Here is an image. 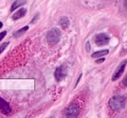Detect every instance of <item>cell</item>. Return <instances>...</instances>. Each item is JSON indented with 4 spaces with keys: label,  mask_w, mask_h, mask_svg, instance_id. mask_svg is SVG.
Wrapping results in <instances>:
<instances>
[{
    "label": "cell",
    "mask_w": 127,
    "mask_h": 118,
    "mask_svg": "<svg viewBox=\"0 0 127 118\" xmlns=\"http://www.w3.org/2000/svg\"><path fill=\"white\" fill-rule=\"evenodd\" d=\"M80 113V109L77 104H71L65 110V115L67 117H76Z\"/></svg>",
    "instance_id": "5b68a950"
},
{
    "label": "cell",
    "mask_w": 127,
    "mask_h": 118,
    "mask_svg": "<svg viewBox=\"0 0 127 118\" xmlns=\"http://www.w3.org/2000/svg\"><path fill=\"white\" fill-rule=\"evenodd\" d=\"M60 25H61L62 29H66V28H68V26H69V24H70V20H69L68 18L63 17L60 19Z\"/></svg>",
    "instance_id": "30bf717a"
},
{
    "label": "cell",
    "mask_w": 127,
    "mask_h": 118,
    "mask_svg": "<svg viewBox=\"0 0 127 118\" xmlns=\"http://www.w3.org/2000/svg\"><path fill=\"white\" fill-rule=\"evenodd\" d=\"M67 66H60V67H58L56 70H55V79H56L57 81H61L65 79V77L67 76Z\"/></svg>",
    "instance_id": "3957f363"
},
{
    "label": "cell",
    "mask_w": 127,
    "mask_h": 118,
    "mask_svg": "<svg viewBox=\"0 0 127 118\" xmlns=\"http://www.w3.org/2000/svg\"><path fill=\"white\" fill-rule=\"evenodd\" d=\"M108 53H109L108 50H102V51H99V52H95L92 55V57H94V58H97V57L105 56V55H107Z\"/></svg>",
    "instance_id": "7c38bea8"
},
{
    "label": "cell",
    "mask_w": 127,
    "mask_h": 118,
    "mask_svg": "<svg viewBox=\"0 0 127 118\" xmlns=\"http://www.w3.org/2000/svg\"><path fill=\"white\" fill-rule=\"evenodd\" d=\"M29 30V26H25V27H23V28L20 29V30H18V31L15 32L14 34V37H16V38H18V37H20L21 34H23L24 32H26V31Z\"/></svg>",
    "instance_id": "8fae6325"
},
{
    "label": "cell",
    "mask_w": 127,
    "mask_h": 118,
    "mask_svg": "<svg viewBox=\"0 0 127 118\" xmlns=\"http://www.w3.org/2000/svg\"><path fill=\"white\" fill-rule=\"evenodd\" d=\"M9 44V42H4V43H2V44L0 45V54L3 52L5 49L7 48V46Z\"/></svg>",
    "instance_id": "4fadbf2b"
},
{
    "label": "cell",
    "mask_w": 127,
    "mask_h": 118,
    "mask_svg": "<svg viewBox=\"0 0 127 118\" xmlns=\"http://www.w3.org/2000/svg\"><path fill=\"white\" fill-rule=\"evenodd\" d=\"M124 6L127 7V0H124Z\"/></svg>",
    "instance_id": "d6986e66"
},
{
    "label": "cell",
    "mask_w": 127,
    "mask_h": 118,
    "mask_svg": "<svg viewBox=\"0 0 127 118\" xmlns=\"http://www.w3.org/2000/svg\"><path fill=\"white\" fill-rule=\"evenodd\" d=\"M89 42H86V50H87V51H89V49H90V46H89Z\"/></svg>",
    "instance_id": "e0dca14e"
},
{
    "label": "cell",
    "mask_w": 127,
    "mask_h": 118,
    "mask_svg": "<svg viewBox=\"0 0 127 118\" xmlns=\"http://www.w3.org/2000/svg\"><path fill=\"white\" fill-rule=\"evenodd\" d=\"M2 27H3V23H2V22H1V21H0V29L2 28Z\"/></svg>",
    "instance_id": "ffe728a7"
},
{
    "label": "cell",
    "mask_w": 127,
    "mask_h": 118,
    "mask_svg": "<svg viewBox=\"0 0 127 118\" xmlns=\"http://www.w3.org/2000/svg\"><path fill=\"white\" fill-rule=\"evenodd\" d=\"M61 37V31L57 28L51 29L46 34V41L49 45H55L60 42Z\"/></svg>",
    "instance_id": "6da1fadb"
},
{
    "label": "cell",
    "mask_w": 127,
    "mask_h": 118,
    "mask_svg": "<svg viewBox=\"0 0 127 118\" xmlns=\"http://www.w3.org/2000/svg\"><path fill=\"white\" fill-rule=\"evenodd\" d=\"M126 63H127V61H126V60H124V61H123V63H121L120 65H119V66H118V67L116 68L115 72L113 73L112 78H111V79H112L113 81H115V80L118 79H119V78L122 76V74L124 73Z\"/></svg>",
    "instance_id": "8992f818"
},
{
    "label": "cell",
    "mask_w": 127,
    "mask_h": 118,
    "mask_svg": "<svg viewBox=\"0 0 127 118\" xmlns=\"http://www.w3.org/2000/svg\"><path fill=\"white\" fill-rule=\"evenodd\" d=\"M26 12H27V9H26V8H20V9H19L16 13H14V15L12 16V20H17L19 19L24 17L25 14H26Z\"/></svg>",
    "instance_id": "ba28073f"
},
{
    "label": "cell",
    "mask_w": 127,
    "mask_h": 118,
    "mask_svg": "<svg viewBox=\"0 0 127 118\" xmlns=\"http://www.w3.org/2000/svg\"><path fill=\"white\" fill-rule=\"evenodd\" d=\"M123 82H124V84L125 85V86H127V75L125 76V78L124 79V81H123Z\"/></svg>",
    "instance_id": "2e32d148"
},
{
    "label": "cell",
    "mask_w": 127,
    "mask_h": 118,
    "mask_svg": "<svg viewBox=\"0 0 127 118\" xmlns=\"http://www.w3.org/2000/svg\"><path fill=\"white\" fill-rule=\"evenodd\" d=\"M25 3H26V0H16V1H14V3L12 4V6H11L10 11H14L15 9H17L18 7H21Z\"/></svg>",
    "instance_id": "9c48e42d"
},
{
    "label": "cell",
    "mask_w": 127,
    "mask_h": 118,
    "mask_svg": "<svg viewBox=\"0 0 127 118\" xmlns=\"http://www.w3.org/2000/svg\"><path fill=\"white\" fill-rule=\"evenodd\" d=\"M103 61H104V59H99V60H97V61H96V63H102Z\"/></svg>",
    "instance_id": "ac0fdd59"
},
{
    "label": "cell",
    "mask_w": 127,
    "mask_h": 118,
    "mask_svg": "<svg viewBox=\"0 0 127 118\" xmlns=\"http://www.w3.org/2000/svg\"><path fill=\"white\" fill-rule=\"evenodd\" d=\"M38 16H39V14H37V15H35V17L33 18V20H32V21H31V23H33L35 20H37V19H38Z\"/></svg>",
    "instance_id": "9a60e30c"
},
{
    "label": "cell",
    "mask_w": 127,
    "mask_h": 118,
    "mask_svg": "<svg viewBox=\"0 0 127 118\" xmlns=\"http://www.w3.org/2000/svg\"><path fill=\"white\" fill-rule=\"evenodd\" d=\"M6 35H7V31H2V32H0V42L5 38Z\"/></svg>",
    "instance_id": "5bb4252c"
},
{
    "label": "cell",
    "mask_w": 127,
    "mask_h": 118,
    "mask_svg": "<svg viewBox=\"0 0 127 118\" xmlns=\"http://www.w3.org/2000/svg\"><path fill=\"white\" fill-rule=\"evenodd\" d=\"M109 38L108 37V35L105 34V33H100V34L96 35L95 37V42L96 43V45H99V46H103V45L107 44L109 42Z\"/></svg>",
    "instance_id": "52a82bcc"
},
{
    "label": "cell",
    "mask_w": 127,
    "mask_h": 118,
    "mask_svg": "<svg viewBox=\"0 0 127 118\" xmlns=\"http://www.w3.org/2000/svg\"><path fill=\"white\" fill-rule=\"evenodd\" d=\"M125 104V98L123 96H114L109 100V106L114 111H118L124 108Z\"/></svg>",
    "instance_id": "7a4b0ae2"
},
{
    "label": "cell",
    "mask_w": 127,
    "mask_h": 118,
    "mask_svg": "<svg viewBox=\"0 0 127 118\" xmlns=\"http://www.w3.org/2000/svg\"><path fill=\"white\" fill-rule=\"evenodd\" d=\"M0 113L6 115L12 113V108H11L10 104L7 101H5L2 97H0Z\"/></svg>",
    "instance_id": "277c9868"
}]
</instances>
